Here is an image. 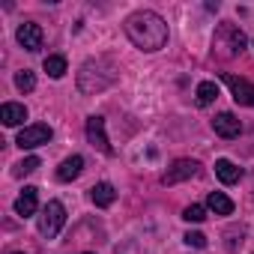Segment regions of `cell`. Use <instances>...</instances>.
<instances>
[{
	"label": "cell",
	"instance_id": "obj_1",
	"mask_svg": "<svg viewBox=\"0 0 254 254\" xmlns=\"http://www.w3.org/2000/svg\"><path fill=\"white\" fill-rule=\"evenodd\" d=\"M126 33L141 51H159L168 45V24L159 12H135L126 18Z\"/></svg>",
	"mask_w": 254,
	"mask_h": 254
},
{
	"label": "cell",
	"instance_id": "obj_2",
	"mask_svg": "<svg viewBox=\"0 0 254 254\" xmlns=\"http://www.w3.org/2000/svg\"><path fill=\"white\" fill-rule=\"evenodd\" d=\"M242 48H245V33L236 24H221L215 33V51L221 57H236L242 54Z\"/></svg>",
	"mask_w": 254,
	"mask_h": 254
},
{
	"label": "cell",
	"instance_id": "obj_3",
	"mask_svg": "<svg viewBox=\"0 0 254 254\" xmlns=\"http://www.w3.org/2000/svg\"><path fill=\"white\" fill-rule=\"evenodd\" d=\"M63 224H66V209H63V203H60V200H48L45 209H42V215H39V233L48 236V239H54V236L63 230Z\"/></svg>",
	"mask_w": 254,
	"mask_h": 254
},
{
	"label": "cell",
	"instance_id": "obj_4",
	"mask_svg": "<svg viewBox=\"0 0 254 254\" xmlns=\"http://www.w3.org/2000/svg\"><path fill=\"white\" fill-rule=\"evenodd\" d=\"M51 138H54L51 126H45V123H36V126H27V129H21V132H18L15 144H18L21 150H33V147H42V144H48Z\"/></svg>",
	"mask_w": 254,
	"mask_h": 254
},
{
	"label": "cell",
	"instance_id": "obj_5",
	"mask_svg": "<svg viewBox=\"0 0 254 254\" xmlns=\"http://www.w3.org/2000/svg\"><path fill=\"white\" fill-rule=\"evenodd\" d=\"M221 81L230 87V96H233L236 105H248V108H254V84H251V81L236 78V75H230V72H221Z\"/></svg>",
	"mask_w": 254,
	"mask_h": 254
},
{
	"label": "cell",
	"instance_id": "obj_6",
	"mask_svg": "<svg viewBox=\"0 0 254 254\" xmlns=\"http://www.w3.org/2000/svg\"><path fill=\"white\" fill-rule=\"evenodd\" d=\"M197 162L194 159H177L171 168H168V174L162 177V183L165 186H177V183H183V180H191L194 174H197Z\"/></svg>",
	"mask_w": 254,
	"mask_h": 254
},
{
	"label": "cell",
	"instance_id": "obj_7",
	"mask_svg": "<svg viewBox=\"0 0 254 254\" xmlns=\"http://www.w3.org/2000/svg\"><path fill=\"white\" fill-rule=\"evenodd\" d=\"M87 138H90V144L99 147L105 156L114 153V147H111V141H108V132H105V120H102V117H87Z\"/></svg>",
	"mask_w": 254,
	"mask_h": 254
},
{
	"label": "cell",
	"instance_id": "obj_8",
	"mask_svg": "<svg viewBox=\"0 0 254 254\" xmlns=\"http://www.w3.org/2000/svg\"><path fill=\"white\" fill-rule=\"evenodd\" d=\"M15 39H18V45H21L24 51H39V48H42V39H45V33H42V27H39V24H33V21H24V24L15 30Z\"/></svg>",
	"mask_w": 254,
	"mask_h": 254
},
{
	"label": "cell",
	"instance_id": "obj_9",
	"mask_svg": "<svg viewBox=\"0 0 254 254\" xmlns=\"http://www.w3.org/2000/svg\"><path fill=\"white\" fill-rule=\"evenodd\" d=\"M212 129H215V135H218V138L233 141V138H239V132H242V123H239L230 111H224V114H218V117L212 120Z\"/></svg>",
	"mask_w": 254,
	"mask_h": 254
},
{
	"label": "cell",
	"instance_id": "obj_10",
	"mask_svg": "<svg viewBox=\"0 0 254 254\" xmlns=\"http://www.w3.org/2000/svg\"><path fill=\"white\" fill-rule=\"evenodd\" d=\"M36 206H39V191H36L33 186H27V189L18 194V200H15V215L27 218V215L36 212Z\"/></svg>",
	"mask_w": 254,
	"mask_h": 254
},
{
	"label": "cell",
	"instance_id": "obj_11",
	"mask_svg": "<svg viewBox=\"0 0 254 254\" xmlns=\"http://www.w3.org/2000/svg\"><path fill=\"white\" fill-rule=\"evenodd\" d=\"M0 120H3V126H21L27 120V108L18 102H6L0 108Z\"/></svg>",
	"mask_w": 254,
	"mask_h": 254
},
{
	"label": "cell",
	"instance_id": "obj_12",
	"mask_svg": "<svg viewBox=\"0 0 254 254\" xmlns=\"http://www.w3.org/2000/svg\"><path fill=\"white\" fill-rule=\"evenodd\" d=\"M215 177H218L224 186H233V183H239L242 168H236L230 159H218V162H215Z\"/></svg>",
	"mask_w": 254,
	"mask_h": 254
},
{
	"label": "cell",
	"instance_id": "obj_13",
	"mask_svg": "<svg viewBox=\"0 0 254 254\" xmlns=\"http://www.w3.org/2000/svg\"><path fill=\"white\" fill-rule=\"evenodd\" d=\"M81 171H84V159H81V156H69V159L57 168V180H60V183H72Z\"/></svg>",
	"mask_w": 254,
	"mask_h": 254
},
{
	"label": "cell",
	"instance_id": "obj_14",
	"mask_svg": "<svg viewBox=\"0 0 254 254\" xmlns=\"http://www.w3.org/2000/svg\"><path fill=\"white\" fill-rule=\"evenodd\" d=\"M90 197H93V203L96 206H111L114 200H117V191H114V186L111 183H96L93 189H90Z\"/></svg>",
	"mask_w": 254,
	"mask_h": 254
},
{
	"label": "cell",
	"instance_id": "obj_15",
	"mask_svg": "<svg viewBox=\"0 0 254 254\" xmlns=\"http://www.w3.org/2000/svg\"><path fill=\"white\" fill-rule=\"evenodd\" d=\"M206 206H209L215 215H230V212H233V200H230L224 191H209V197H206Z\"/></svg>",
	"mask_w": 254,
	"mask_h": 254
},
{
	"label": "cell",
	"instance_id": "obj_16",
	"mask_svg": "<svg viewBox=\"0 0 254 254\" xmlns=\"http://www.w3.org/2000/svg\"><path fill=\"white\" fill-rule=\"evenodd\" d=\"M194 96H197V105L206 108V105H212V102L218 99V84H215V81H200L197 90H194Z\"/></svg>",
	"mask_w": 254,
	"mask_h": 254
},
{
	"label": "cell",
	"instance_id": "obj_17",
	"mask_svg": "<svg viewBox=\"0 0 254 254\" xmlns=\"http://www.w3.org/2000/svg\"><path fill=\"white\" fill-rule=\"evenodd\" d=\"M42 69L48 72V78H63V75H66V57H63V54H51V57H45Z\"/></svg>",
	"mask_w": 254,
	"mask_h": 254
},
{
	"label": "cell",
	"instance_id": "obj_18",
	"mask_svg": "<svg viewBox=\"0 0 254 254\" xmlns=\"http://www.w3.org/2000/svg\"><path fill=\"white\" fill-rule=\"evenodd\" d=\"M15 87H18L21 93H33V90H36V75H33L30 69H21V72L15 75Z\"/></svg>",
	"mask_w": 254,
	"mask_h": 254
},
{
	"label": "cell",
	"instance_id": "obj_19",
	"mask_svg": "<svg viewBox=\"0 0 254 254\" xmlns=\"http://www.w3.org/2000/svg\"><path fill=\"white\" fill-rule=\"evenodd\" d=\"M183 218H186V221H191V224H200V221L206 218V209H203L200 203H191V206H186Z\"/></svg>",
	"mask_w": 254,
	"mask_h": 254
},
{
	"label": "cell",
	"instance_id": "obj_20",
	"mask_svg": "<svg viewBox=\"0 0 254 254\" xmlns=\"http://www.w3.org/2000/svg\"><path fill=\"white\" fill-rule=\"evenodd\" d=\"M39 165H42V162H39L36 156H27V159H24V162H21V165L15 168V174H18V177H21V174H33V171H36Z\"/></svg>",
	"mask_w": 254,
	"mask_h": 254
},
{
	"label": "cell",
	"instance_id": "obj_21",
	"mask_svg": "<svg viewBox=\"0 0 254 254\" xmlns=\"http://www.w3.org/2000/svg\"><path fill=\"white\" fill-rule=\"evenodd\" d=\"M186 242H189L191 248H206V236L197 233V230H189V233H186Z\"/></svg>",
	"mask_w": 254,
	"mask_h": 254
},
{
	"label": "cell",
	"instance_id": "obj_22",
	"mask_svg": "<svg viewBox=\"0 0 254 254\" xmlns=\"http://www.w3.org/2000/svg\"><path fill=\"white\" fill-rule=\"evenodd\" d=\"M12 254H24V251H12Z\"/></svg>",
	"mask_w": 254,
	"mask_h": 254
},
{
	"label": "cell",
	"instance_id": "obj_23",
	"mask_svg": "<svg viewBox=\"0 0 254 254\" xmlns=\"http://www.w3.org/2000/svg\"><path fill=\"white\" fill-rule=\"evenodd\" d=\"M84 254H93V251H84Z\"/></svg>",
	"mask_w": 254,
	"mask_h": 254
}]
</instances>
